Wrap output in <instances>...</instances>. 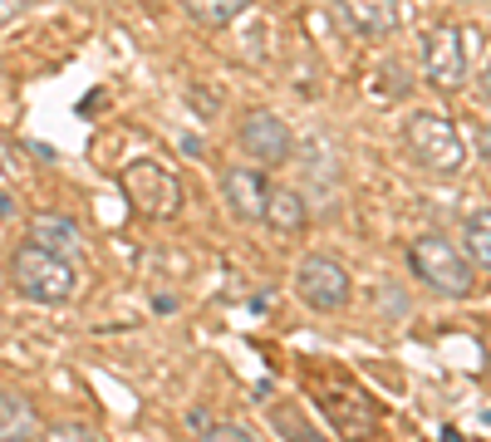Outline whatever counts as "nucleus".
Instances as JSON below:
<instances>
[{"instance_id":"obj_24","label":"nucleus","mask_w":491,"mask_h":442,"mask_svg":"<svg viewBox=\"0 0 491 442\" xmlns=\"http://www.w3.org/2000/svg\"><path fill=\"white\" fill-rule=\"evenodd\" d=\"M99 109H103V89H93V93H89V99H83V103H79V113H99Z\"/></svg>"},{"instance_id":"obj_10","label":"nucleus","mask_w":491,"mask_h":442,"mask_svg":"<svg viewBox=\"0 0 491 442\" xmlns=\"http://www.w3.org/2000/svg\"><path fill=\"white\" fill-rule=\"evenodd\" d=\"M334 10L358 40H383L398 30V0H334Z\"/></svg>"},{"instance_id":"obj_12","label":"nucleus","mask_w":491,"mask_h":442,"mask_svg":"<svg viewBox=\"0 0 491 442\" xmlns=\"http://www.w3.org/2000/svg\"><path fill=\"white\" fill-rule=\"evenodd\" d=\"M0 442H40V413L15 388H0Z\"/></svg>"},{"instance_id":"obj_25","label":"nucleus","mask_w":491,"mask_h":442,"mask_svg":"<svg viewBox=\"0 0 491 442\" xmlns=\"http://www.w3.org/2000/svg\"><path fill=\"white\" fill-rule=\"evenodd\" d=\"M0 217H15V197L10 192H0Z\"/></svg>"},{"instance_id":"obj_1","label":"nucleus","mask_w":491,"mask_h":442,"mask_svg":"<svg viewBox=\"0 0 491 442\" xmlns=\"http://www.w3.org/2000/svg\"><path fill=\"white\" fill-rule=\"evenodd\" d=\"M309 398H315V408L329 417V427L344 442H368L378 433V403L368 398V388L354 384L349 374L309 368Z\"/></svg>"},{"instance_id":"obj_13","label":"nucleus","mask_w":491,"mask_h":442,"mask_svg":"<svg viewBox=\"0 0 491 442\" xmlns=\"http://www.w3.org/2000/svg\"><path fill=\"white\" fill-rule=\"evenodd\" d=\"M260 221H266L270 231H280V236H295V231H305V221H309V201L295 192V187H270L266 217Z\"/></svg>"},{"instance_id":"obj_4","label":"nucleus","mask_w":491,"mask_h":442,"mask_svg":"<svg viewBox=\"0 0 491 442\" xmlns=\"http://www.w3.org/2000/svg\"><path fill=\"white\" fill-rule=\"evenodd\" d=\"M403 142H408L413 158L423 167H433V172H457L462 158H466L457 123L442 113H413L408 123H403Z\"/></svg>"},{"instance_id":"obj_7","label":"nucleus","mask_w":491,"mask_h":442,"mask_svg":"<svg viewBox=\"0 0 491 442\" xmlns=\"http://www.w3.org/2000/svg\"><path fill=\"white\" fill-rule=\"evenodd\" d=\"M423 79L433 89H462L466 83V40L457 25H433L423 34Z\"/></svg>"},{"instance_id":"obj_14","label":"nucleus","mask_w":491,"mask_h":442,"mask_svg":"<svg viewBox=\"0 0 491 442\" xmlns=\"http://www.w3.org/2000/svg\"><path fill=\"white\" fill-rule=\"evenodd\" d=\"M270 423H275V433H280L285 442H329L300 408H295V403H275V408H270Z\"/></svg>"},{"instance_id":"obj_16","label":"nucleus","mask_w":491,"mask_h":442,"mask_svg":"<svg viewBox=\"0 0 491 442\" xmlns=\"http://www.w3.org/2000/svg\"><path fill=\"white\" fill-rule=\"evenodd\" d=\"M466 260L491 270V207L466 217Z\"/></svg>"},{"instance_id":"obj_19","label":"nucleus","mask_w":491,"mask_h":442,"mask_svg":"<svg viewBox=\"0 0 491 442\" xmlns=\"http://www.w3.org/2000/svg\"><path fill=\"white\" fill-rule=\"evenodd\" d=\"M25 177V162L15 158V142H0V182H20Z\"/></svg>"},{"instance_id":"obj_6","label":"nucleus","mask_w":491,"mask_h":442,"mask_svg":"<svg viewBox=\"0 0 491 442\" xmlns=\"http://www.w3.org/2000/svg\"><path fill=\"white\" fill-rule=\"evenodd\" d=\"M236 142L256 167H280L295 158V133L275 109H246L236 123Z\"/></svg>"},{"instance_id":"obj_11","label":"nucleus","mask_w":491,"mask_h":442,"mask_svg":"<svg viewBox=\"0 0 491 442\" xmlns=\"http://www.w3.org/2000/svg\"><path fill=\"white\" fill-rule=\"evenodd\" d=\"M30 241L54 250L59 260H69V266H79V260H89V241L79 236V226L69 217H59V211H44V217L30 221Z\"/></svg>"},{"instance_id":"obj_22","label":"nucleus","mask_w":491,"mask_h":442,"mask_svg":"<svg viewBox=\"0 0 491 442\" xmlns=\"http://www.w3.org/2000/svg\"><path fill=\"white\" fill-rule=\"evenodd\" d=\"M187 427H191V433H207V427H211V417L201 413V408H191V413H187Z\"/></svg>"},{"instance_id":"obj_21","label":"nucleus","mask_w":491,"mask_h":442,"mask_svg":"<svg viewBox=\"0 0 491 442\" xmlns=\"http://www.w3.org/2000/svg\"><path fill=\"white\" fill-rule=\"evenodd\" d=\"M25 5H30V0H0V25H5V20H15Z\"/></svg>"},{"instance_id":"obj_18","label":"nucleus","mask_w":491,"mask_h":442,"mask_svg":"<svg viewBox=\"0 0 491 442\" xmlns=\"http://www.w3.org/2000/svg\"><path fill=\"white\" fill-rule=\"evenodd\" d=\"M201 442H256V433L241 423H211L207 433H201Z\"/></svg>"},{"instance_id":"obj_20","label":"nucleus","mask_w":491,"mask_h":442,"mask_svg":"<svg viewBox=\"0 0 491 442\" xmlns=\"http://www.w3.org/2000/svg\"><path fill=\"white\" fill-rule=\"evenodd\" d=\"M191 109H201L207 118H217V113H221V103H217V89H191Z\"/></svg>"},{"instance_id":"obj_9","label":"nucleus","mask_w":491,"mask_h":442,"mask_svg":"<svg viewBox=\"0 0 491 442\" xmlns=\"http://www.w3.org/2000/svg\"><path fill=\"white\" fill-rule=\"evenodd\" d=\"M221 197H226V207H231L236 221H260V217H266L270 182H266V172H260V167H226Z\"/></svg>"},{"instance_id":"obj_2","label":"nucleus","mask_w":491,"mask_h":442,"mask_svg":"<svg viewBox=\"0 0 491 442\" xmlns=\"http://www.w3.org/2000/svg\"><path fill=\"white\" fill-rule=\"evenodd\" d=\"M10 280H15V290L34 305H64V300H74V290H79V270L34 241H25L10 256Z\"/></svg>"},{"instance_id":"obj_15","label":"nucleus","mask_w":491,"mask_h":442,"mask_svg":"<svg viewBox=\"0 0 491 442\" xmlns=\"http://www.w3.org/2000/svg\"><path fill=\"white\" fill-rule=\"evenodd\" d=\"M182 10L197 20V25L221 30V25H231L241 10H250V0H182Z\"/></svg>"},{"instance_id":"obj_3","label":"nucleus","mask_w":491,"mask_h":442,"mask_svg":"<svg viewBox=\"0 0 491 442\" xmlns=\"http://www.w3.org/2000/svg\"><path fill=\"white\" fill-rule=\"evenodd\" d=\"M408 260H413L417 280H423L427 290L452 295V300L472 290V260H466L447 236H417L413 250H408Z\"/></svg>"},{"instance_id":"obj_26","label":"nucleus","mask_w":491,"mask_h":442,"mask_svg":"<svg viewBox=\"0 0 491 442\" xmlns=\"http://www.w3.org/2000/svg\"><path fill=\"white\" fill-rule=\"evenodd\" d=\"M482 93H486V103H491V69L482 74Z\"/></svg>"},{"instance_id":"obj_5","label":"nucleus","mask_w":491,"mask_h":442,"mask_svg":"<svg viewBox=\"0 0 491 442\" xmlns=\"http://www.w3.org/2000/svg\"><path fill=\"white\" fill-rule=\"evenodd\" d=\"M123 197L133 201V211L142 217H172L177 201H182V187H177V172L158 158H138L123 167Z\"/></svg>"},{"instance_id":"obj_23","label":"nucleus","mask_w":491,"mask_h":442,"mask_svg":"<svg viewBox=\"0 0 491 442\" xmlns=\"http://www.w3.org/2000/svg\"><path fill=\"white\" fill-rule=\"evenodd\" d=\"M476 152H482V162L491 167V123L482 128V133H476Z\"/></svg>"},{"instance_id":"obj_8","label":"nucleus","mask_w":491,"mask_h":442,"mask_svg":"<svg viewBox=\"0 0 491 442\" xmlns=\"http://www.w3.org/2000/svg\"><path fill=\"white\" fill-rule=\"evenodd\" d=\"M295 295L309 305V309H339L349 300V270L339 266L334 256H305L295 266Z\"/></svg>"},{"instance_id":"obj_17","label":"nucleus","mask_w":491,"mask_h":442,"mask_svg":"<svg viewBox=\"0 0 491 442\" xmlns=\"http://www.w3.org/2000/svg\"><path fill=\"white\" fill-rule=\"evenodd\" d=\"M40 442H99V433L83 423H54V427H44Z\"/></svg>"}]
</instances>
